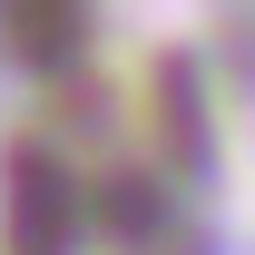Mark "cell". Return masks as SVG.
I'll list each match as a JSON object with an SVG mask.
<instances>
[{
  "instance_id": "cell-3",
  "label": "cell",
  "mask_w": 255,
  "mask_h": 255,
  "mask_svg": "<svg viewBox=\"0 0 255 255\" xmlns=\"http://www.w3.org/2000/svg\"><path fill=\"white\" fill-rule=\"evenodd\" d=\"M98 226H108L118 246H157V236H167V196L147 187V167H128V177L98 187Z\"/></svg>"
},
{
  "instance_id": "cell-2",
  "label": "cell",
  "mask_w": 255,
  "mask_h": 255,
  "mask_svg": "<svg viewBox=\"0 0 255 255\" xmlns=\"http://www.w3.org/2000/svg\"><path fill=\"white\" fill-rule=\"evenodd\" d=\"M0 49L20 69H39V79L79 69V49H89V0H0Z\"/></svg>"
},
{
  "instance_id": "cell-1",
  "label": "cell",
  "mask_w": 255,
  "mask_h": 255,
  "mask_svg": "<svg viewBox=\"0 0 255 255\" xmlns=\"http://www.w3.org/2000/svg\"><path fill=\"white\" fill-rule=\"evenodd\" d=\"M79 226H89V196L39 137L10 147V177H0V255H79Z\"/></svg>"
}]
</instances>
